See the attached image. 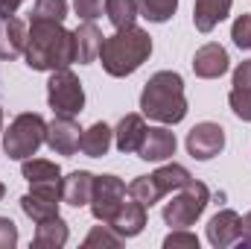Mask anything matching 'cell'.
<instances>
[{"label": "cell", "mask_w": 251, "mask_h": 249, "mask_svg": "<svg viewBox=\"0 0 251 249\" xmlns=\"http://www.w3.org/2000/svg\"><path fill=\"white\" fill-rule=\"evenodd\" d=\"M26 64L32 70H59L76 62V41L73 32L64 30L62 21H38L29 18L26 35Z\"/></svg>", "instance_id": "cell-1"}, {"label": "cell", "mask_w": 251, "mask_h": 249, "mask_svg": "<svg viewBox=\"0 0 251 249\" xmlns=\"http://www.w3.org/2000/svg\"><path fill=\"white\" fill-rule=\"evenodd\" d=\"M140 112L164 126H176L187 118V97H184V79L176 70H158L149 76L140 94Z\"/></svg>", "instance_id": "cell-2"}, {"label": "cell", "mask_w": 251, "mask_h": 249, "mask_svg": "<svg viewBox=\"0 0 251 249\" xmlns=\"http://www.w3.org/2000/svg\"><path fill=\"white\" fill-rule=\"evenodd\" d=\"M152 53V35L140 27H123L114 35L102 38L100 47V62L108 76H131Z\"/></svg>", "instance_id": "cell-3"}, {"label": "cell", "mask_w": 251, "mask_h": 249, "mask_svg": "<svg viewBox=\"0 0 251 249\" xmlns=\"http://www.w3.org/2000/svg\"><path fill=\"white\" fill-rule=\"evenodd\" d=\"M41 144H47V124H44V118L35 115V112L18 115V118L9 124V129L3 132V150H6V156L15 158V161L32 158Z\"/></svg>", "instance_id": "cell-4"}, {"label": "cell", "mask_w": 251, "mask_h": 249, "mask_svg": "<svg viewBox=\"0 0 251 249\" xmlns=\"http://www.w3.org/2000/svg\"><path fill=\"white\" fill-rule=\"evenodd\" d=\"M210 202V190L204 182L190 179L184 187H178V193L164 205V223L170 229H190L207 208Z\"/></svg>", "instance_id": "cell-5"}, {"label": "cell", "mask_w": 251, "mask_h": 249, "mask_svg": "<svg viewBox=\"0 0 251 249\" xmlns=\"http://www.w3.org/2000/svg\"><path fill=\"white\" fill-rule=\"evenodd\" d=\"M47 103H50V109L56 115H70V118H76L85 109L82 82H79V76L70 67L50 70V79H47Z\"/></svg>", "instance_id": "cell-6"}, {"label": "cell", "mask_w": 251, "mask_h": 249, "mask_svg": "<svg viewBox=\"0 0 251 249\" xmlns=\"http://www.w3.org/2000/svg\"><path fill=\"white\" fill-rule=\"evenodd\" d=\"M126 193H128V187H126L123 179H117L111 173L97 176L94 179V196H91V214L100 223H111V217L126 202Z\"/></svg>", "instance_id": "cell-7"}, {"label": "cell", "mask_w": 251, "mask_h": 249, "mask_svg": "<svg viewBox=\"0 0 251 249\" xmlns=\"http://www.w3.org/2000/svg\"><path fill=\"white\" fill-rule=\"evenodd\" d=\"M225 150V129L213 121L196 124L187 132V153L199 161H207L213 156H219Z\"/></svg>", "instance_id": "cell-8"}, {"label": "cell", "mask_w": 251, "mask_h": 249, "mask_svg": "<svg viewBox=\"0 0 251 249\" xmlns=\"http://www.w3.org/2000/svg\"><path fill=\"white\" fill-rule=\"evenodd\" d=\"M79 141H82V129L70 115H56L47 124V147L56 156H73L79 150Z\"/></svg>", "instance_id": "cell-9"}, {"label": "cell", "mask_w": 251, "mask_h": 249, "mask_svg": "<svg viewBox=\"0 0 251 249\" xmlns=\"http://www.w3.org/2000/svg\"><path fill=\"white\" fill-rule=\"evenodd\" d=\"M207 241L216 249H228L234 244H240L243 241V217L231 208L213 214L210 223H207Z\"/></svg>", "instance_id": "cell-10"}, {"label": "cell", "mask_w": 251, "mask_h": 249, "mask_svg": "<svg viewBox=\"0 0 251 249\" xmlns=\"http://www.w3.org/2000/svg\"><path fill=\"white\" fill-rule=\"evenodd\" d=\"M62 205V190H44V187H32L29 193L21 196V208L32 223H44L50 217L59 214Z\"/></svg>", "instance_id": "cell-11"}, {"label": "cell", "mask_w": 251, "mask_h": 249, "mask_svg": "<svg viewBox=\"0 0 251 249\" xmlns=\"http://www.w3.org/2000/svg\"><path fill=\"white\" fill-rule=\"evenodd\" d=\"M228 50L222 47V44H216V41H207V44H201L199 50H196V56H193V73L199 76V79H219L225 70H228Z\"/></svg>", "instance_id": "cell-12"}, {"label": "cell", "mask_w": 251, "mask_h": 249, "mask_svg": "<svg viewBox=\"0 0 251 249\" xmlns=\"http://www.w3.org/2000/svg\"><path fill=\"white\" fill-rule=\"evenodd\" d=\"M176 147H178L176 132H170L167 126H149L137 156L143 161H167L170 156H176Z\"/></svg>", "instance_id": "cell-13"}, {"label": "cell", "mask_w": 251, "mask_h": 249, "mask_svg": "<svg viewBox=\"0 0 251 249\" xmlns=\"http://www.w3.org/2000/svg\"><path fill=\"white\" fill-rule=\"evenodd\" d=\"M21 173H24V179L29 182V187L62 190V170H59L56 161H47V158H24Z\"/></svg>", "instance_id": "cell-14"}, {"label": "cell", "mask_w": 251, "mask_h": 249, "mask_svg": "<svg viewBox=\"0 0 251 249\" xmlns=\"http://www.w3.org/2000/svg\"><path fill=\"white\" fill-rule=\"evenodd\" d=\"M29 27L21 18H3L0 21V59H18L26 50Z\"/></svg>", "instance_id": "cell-15"}, {"label": "cell", "mask_w": 251, "mask_h": 249, "mask_svg": "<svg viewBox=\"0 0 251 249\" xmlns=\"http://www.w3.org/2000/svg\"><path fill=\"white\" fill-rule=\"evenodd\" d=\"M94 173L88 170H73L62 179V202L73 205V208H85L91 205V196H94Z\"/></svg>", "instance_id": "cell-16"}, {"label": "cell", "mask_w": 251, "mask_h": 249, "mask_svg": "<svg viewBox=\"0 0 251 249\" xmlns=\"http://www.w3.org/2000/svg\"><path fill=\"white\" fill-rule=\"evenodd\" d=\"M120 238H134V235H140L143 232V226H146V205H140L137 199H128L120 205V211L111 217V223H108Z\"/></svg>", "instance_id": "cell-17"}, {"label": "cell", "mask_w": 251, "mask_h": 249, "mask_svg": "<svg viewBox=\"0 0 251 249\" xmlns=\"http://www.w3.org/2000/svg\"><path fill=\"white\" fill-rule=\"evenodd\" d=\"M102 32L94 21H82L76 30H73V41H76V62L79 64H91L100 56V47H102Z\"/></svg>", "instance_id": "cell-18"}, {"label": "cell", "mask_w": 251, "mask_h": 249, "mask_svg": "<svg viewBox=\"0 0 251 249\" xmlns=\"http://www.w3.org/2000/svg\"><path fill=\"white\" fill-rule=\"evenodd\" d=\"M146 121H143V115H126L123 121L117 124L114 129V144H117V150L120 153H137L140 150V144H143V138H146Z\"/></svg>", "instance_id": "cell-19"}, {"label": "cell", "mask_w": 251, "mask_h": 249, "mask_svg": "<svg viewBox=\"0 0 251 249\" xmlns=\"http://www.w3.org/2000/svg\"><path fill=\"white\" fill-rule=\"evenodd\" d=\"M234 0H196L193 6V24L199 32H213L219 21L228 18Z\"/></svg>", "instance_id": "cell-20"}, {"label": "cell", "mask_w": 251, "mask_h": 249, "mask_svg": "<svg viewBox=\"0 0 251 249\" xmlns=\"http://www.w3.org/2000/svg\"><path fill=\"white\" fill-rule=\"evenodd\" d=\"M70 232H67V223L62 217H50L44 223H35V235H32V247L35 249H59L67 244Z\"/></svg>", "instance_id": "cell-21"}, {"label": "cell", "mask_w": 251, "mask_h": 249, "mask_svg": "<svg viewBox=\"0 0 251 249\" xmlns=\"http://www.w3.org/2000/svg\"><path fill=\"white\" fill-rule=\"evenodd\" d=\"M111 141H114V129L108 124H94L91 129H82V141H79V150L88 156V158H102L108 150H111Z\"/></svg>", "instance_id": "cell-22"}, {"label": "cell", "mask_w": 251, "mask_h": 249, "mask_svg": "<svg viewBox=\"0 0 251 249\" xmlns=\"http://www.w3.org/2000/svg\"><path fill=\"white\" fill-rule=\"evenodd\" d=\"M152 179H155L158 190L167 196V193H173V190L184 187L193 176H190L187 167H181V164H164V167H158V170L152 173Z\"/></svg>", "instance_id": "cell-23"}, {"label": "cell", "mask_w": 251, "mask_h": 249, "mask_svg": "<svg viewBox=\"0 0 251 249\" xmlns=\"http://www.w3.org/2000/svg\"><path fill=\"white\" fill-rule=\"evenodd\" d=\"M178 9V0H137V12L140 18L152 21V24H164L176 15Z\"/></svg>", "instance_id": "cell-24"}, {"label": "cell", "mask_w": 251, "mask_h": 249, "mask_svg": "<svg viewBox=\"0 0 251 249\" xmlns=\"http://www.w3.org/2000/svg\"><path fill=\"white\" fill-rule=\"evenodd\" d=\"M105 15H108V21H111L117 30L131 27L134 18L140 15V12H137V0H105Z\"/></svg>", "instance_id": "cell-25"}, {"label": "cell", "mask_w": 251, "mask_h": 249, "mask_svg": "<svg viewBox=\"0 0 251 249\" xmlns=\"http://www.w3.org/2000/svg\"><path fill=\"white\" fill-rule=\"evenodd\" d=\"M126 187H128V196H131V199H137V202H140V205H146V208H152V205L164 196V193L158 190V185H155V179H152V176H137V179H131Z\"/></svg>", "instance_id": "cell-26"}, {"label": "cell", "mask_w": 251, "mask_h": 249, "mask_svg": "<svg viewBox=\"0 0 251 249\" xmlns=\"http://www.w3.org/2000/svg\"><path fill=\"white\" fill-rule=\"evenodd\" d=\"M120 244H123V238H120L108 223L94 226V229L88 232V238L82 241V247H85V249H97V247H100V249H102V247H105V249H117Z\"/></svg>", "instance_id": "cell-27"}, {"label": "cell", "mask_w": 251, "mask_h": 249, "mask_svg": "<svg viewBox=\"0 0 251 249\" xmlns=\"http://www.w3.org/2000/svg\"><path fill=\"white\" fill-rule=\"evenodd\" d=\"M32 18H38V21H64L67 18V0H35Z\"/></svg>", "instance_id": "cell-28"}, {"label": "cell", "mask_w": 251, "mask_h": 249, "mask_svg": "<svg viewBox=\"0 0 251 249\" xmlns=\"http://www.w3.org/2000/svg\"><path fill=\"white\" fill-rule=\"evenodd\" d=\"M228 103H231V112L240 121H251V91H246V88H231Z\"/></svg>", "instance_id": "cell-29"}, {"label": "cell", "mask_w": 251, "mask_h": 249, "mask_svg": "<svg viewBox=\"0 0 251 249\" xmlns=\"http://www.w3.org/2000/svg\"><path fill=\"white\" fill-rule=\"evenodd\" d=\"M231 38L240 50H251V15H240L231 27Z\"/></svg>", "instance_id": "cell-30"}, {"label": "cell", "mask_w": 251, "mask_h": 249, "mask_svg": "<svg viewBox=\"0 0 251 249\" xmlns=\"http://www.w3.org/2000/svg\"><path fill=\"white\" fill-rule=\"evenodd\" d=\"M164 247L167 249H199V238L193 232H187V229H173L164 238Z\"/></svg>", "instance_id": "cell-31"}, {"label": "cell", "mask_w": 251, "mask_h": 249, "mask_svg": "<svg viewBox=\"0 0 251 249\" xmlns=\"http://www.w3.org/2000/svg\"><path fill=\"white\" fill-rule=\"evenodd\" d=\"M102 6H105V0H73V9L82 21H97L102 15Z\"/></svg>", "instance_id": "cell-32"}, {"label": "cell", "mask_w": 251, "mask_h": 249, "mask_svg": "<svg viewBox=\"0 0 251 249\" xmlns=\"http://www.w3.org/2000/svg\"><path fill=\"white\" fill-rule=\"evenodd\" d=\"M18 244V226L9 217H0V249H15Z\"/></svg>", "instance_id": "cell-33"}, {"label": "cell", "mask_w": 251, "mask_h": 249, "mask_svg": "<svg viewBox=\"0 0 251 249\" xmlns=\"http://www.w3.org/2000/svg\"><path fill=\"white\" fill-rule=\"evenodd\" d=\"M234 88H246V91H251V59L237 64V70H234Z\"/></svg>", "instance_id": "cell-34"}, {"label": "cell", "mask_w": 251, "mask_h": 249, "mask_svg": "<svg viewBox=\"0 0 251 249\" xmlns=\"http://www.w3.org/2000/svg\"><path fill=\"white\" fill-rule=\"evenodd\" d=\"M21 3H24V0H0V15H3V18H12Z\"/></svg>", "instance_id": "cell-35"}, {"label": "cell", "mask_w": 251, "mask_h": 249, "mask_svg": "<svg viewBox=\"0 0 251 249\" xmlns=\"http://www.w3.org/2000/svg\"><path fill=\"white\" fill-rule=\"evenodd\" d=\"M240 244H246V247H251V211L243 217V241Z\"/></svg>", "instance_id": "cell-36"}, {"label": "cell", "mask_w": 251, "mask_h": 249, "mask_svg": "<svg viewBox=\"0 0 251 249\" xmlns=\"http://www.w3.org/2000/svg\"><path fill=\"white\" fill-rule=\"evenodd\" d=\"M3 196H6V187H3V182H0V199H3Z\"/></svg>", "instance_id": "cell-37"}, {"label": "cell", "mask_w": 251, "mask_h": 249, "mask_svg": "<svg viewBox=\"0 0 251 249\" xmlns=\"http://www.w3.org/2000/svg\"><path fill=\"white\" fill-rule=\"evenodd\" d=\"M0 129H3V109H0Z\"/></svg>", "instance_id": "cell-38"}]
</instances>
